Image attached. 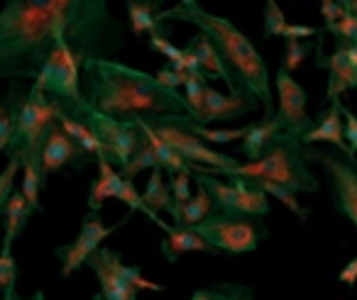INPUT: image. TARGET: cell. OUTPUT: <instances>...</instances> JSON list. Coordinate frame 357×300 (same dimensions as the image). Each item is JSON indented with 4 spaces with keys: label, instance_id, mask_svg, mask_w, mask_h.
Returning a JSON list of instances; mask_svg holds the SVG:
<instances>
[{
    "label": "cell",
    "instance_id": "obj_6",
    "mask_svg": "<svg viewBox=\"0 0 357 300\" xmlns=\"http://www.w3.org/2000/svg\"><path fill=\"white\" fill-rule=\"evenodd\" d=\"M194 232L201 239L208 242L213 249L238 256V254H250V251L257 249L259 242L267 237V225L259 217L233 215V212L215 210L201 225H196Z\"/></svg>",
    "mask_w": 357,
    "mask_h": 300
},
{
    "label": "cell",
    "instance_id": "obj_22",
    "mask_svg": "<svg viewBox=\"0 0 357 300\" xmlns=\"http://www.w3.org/2000/svg\"><path fill=\"white\" fill-rule=\"evenodd\" d=\"M120 183H123V173L108 161H98V178L91 183L89 191V207L91 212H100L103 203L108 198H118Z\"/></svg>",
    "mask_w": 357,
    "mask_h": 300
},
{
    "label": "cell",
    "instance_id": "obj_41",
    "mask_svg": "<svg viewBox=\"0 0 357 300\" xmlns=\"http://www.w3.org/2000/svg\"><path fill=\"white\" fill-rule=\"evenodd\" d=\"M154 79L159 81V84L164 86V88H169V90H176V88H184V84H186V79H189V74L186 71H176L172 64H167V66H162V69L154 74Z\"/></svg>",
    "mask_w": 357,
    "mask_h": 300
},
{
    "label": "cell",
    "instance_id": "obj_29",
    "mask_svg": "<svg viewBox=\"0 0 357 300\" xmlns=\"http://www.w3.org/2000/svg\"><path fill=\"white\" fill-rule=\"evenodd\" d=\"M189 300H255V293L240 283H215L211 288H201Z\"/></svg>",
    "mask_w": 357,
    "mask_h": 300
},
{
    "label": "cell",
    "instance_id": "obj_25",
    "mask_svg": "<svg viewBox=\"0 0 357 300\" xmlns=\"http://www.w3.org/2000/svg\"><path fill=\"white\" fill-rule=\"evenodd\" d=\"M230 183L235 186L240 196V212L248 217H264L269 212V200L267 193L262 188L255 186L250 178L245 176H230Z\"/></svg>",
    "mask_w": 357,
    "mask_h": 300
},
{
    "label": "cell",
    "instance_id": "obj_38",
    "mask_svg": "<svg viewBox=\"0 0 357 300\" xmlns=\"http://www.w3.org/2000/svg\"><path fill=\"white\" fill-rule=\"evenodd\" d=\"M191 176H194V173H176V176H172V181H169L174 205H176L178 210H181V207L194 198L191 196Z\"/></svg>",
    "mask_w": 357,
    "mask_h": 300
},
{
    "label": "cell",
    "instance_id": "obj_19",
    "mask_svg": "<svg viewBox=\"0 0 357 300\" xmlns=\"http://www.w3.org/2000/svg\"><path fill=\"white\" fill-rule=\"evenodd\" d=\"M86 266L93 269L96 278H98V283H100V293L96 295L93 300H137V288L128 285L120 276H115L98 251L86 261Z\"/></svg>",
    "mask_w": 357,
    "mask_h": 300
},
{
    "label": "cell",
    "instance_id": "obj_28",
    "mask_svg": "<svg viewBox=\"0 0 357 300\" xmlns=\"http://www.w3.org/2000/svg\"><path fill=\"white\" fill-rule=\"evenodd\" d=\"M196 186H199V183H196ZM215 210H218V205L213 203V198L208 196V191H206L204 186H199L196 196L191 198L184 207H181V225H178V227L194 230L196 225H201V222H204L206 217L213 215Z\"/></svg>",
    "mask_w": 357,
    "mask_h": 300
},
{
    "label": "cell",
    "instance_id": "obj_35",
    "mask_svg": "<svg viewBox=\"0 0 357 300\" xmlns=\"http://www.w3.org/2000/svg\"><path fill=\"white\" fill-rule=\"evenodd\" d=\"M287 25L289 22L284 17L282 8L274 0H267V6H264V32H262L264 40H269V37H284Z\"/></svg>",
    "mask_w": 357,
    "mask_h": 300
},
{
    "label": "cell",
    "instance_id": "obj_43",
    "mask_svg": "<svg viewBox=\"0 0 357 300\" xmlns=\"http://www.w3.org/2000/svg\"><path fill=\"white\" fill-rule=\"evenodd\" d=\"M342 13H345V10H342L340 0H323V3H321V15H323V20H326L323 30H331V27L342 17Z\"/></svg>",
    "mask_w": 357,
    "mask_h": 300
},
{
    "label": "cell",
    "instance_id": "obj_23",
    "mask_svg": "<svg viewBox=\"0 0 357 300\" xmlns=\"http://www.w3.org/2000/svg\"><path fill=\"white\" fill-rule=\"evenodd\" d=\"M189 47L194 49V54H196V59H199L201 69H204L206 79L208 81H225V86H228L230 93H233V81H230V76H228V71H225L220 56L215 54L213 45L206 40V35H201V32L199 35H194L189 40Z\"/></svg>",
    "mask_w": 357,
    "mask_h": 300
},
{
    "label": "cell",
    "instance_id": "obj_33",
    "mask_svg": "<svg viewBox=\"0 0 357 300\" xmlns=\"http://www.w3.org/2000/svg\"><path fill=\"white\" fill-rule=\"evenodd\" d=\"M250 181H252L257 188H262V191L267 193V196H272V198H277L279 203H284V205H287L289 210H291L294 215H296L301 222H306V220H308V210H306V207L298 205L296 193H291L289 188L277 186V183H269V181H257V178H250Z\"/></svg>",
    "mask_w": 357,
    "mask_h": 300
},
{
    "label": "cell",
    "instance_id": "obj_3",
    "mask_svg": "<svg viewBox=\"0 0 357 300\" xmlns=\"http://www.w3.org/2000/svg\"><path fill=\"white\" fill-rule=\"evenodd\" d=\"M178 20L191 22L206 35V40L213 45L215 54L220 56L230 81H233V93L252 95L264 110V118H274L272 103V86H269V69L267 61L257 52V47L238 30L230 20L213 13L204 10L196 0H181L178 6L159 13V22Z\"/></svg>",
    "mask_w": 357,
    "mask_h": 300
},
{
    "label": "cell",
    "instance_id": "obj_2",
    "mask_svg": "<svg viewBox=\"0 0 357 300\" xmlns=\"http://www.w3.org/2000/svg\"><path fill=\"white\" fill-rule=\"evenodd\" d=\"M84 100L89 108L118 123H154L169 115H189L184 95L123 61L86 59L81 71Z\"/></svg>",
    "mask_w": 357,
    "mask_h": 300
},
{
    "label": "cell",
    "instance_id": "obj_9",
    "mask_svg": "<svg viewBox=\"0 0 357 300\" xmlns=\"http://www.w3.org/2000/svg\"><path fill=\"white\" fill-rule=\"evenodd\" d=\"M178 157L189 161L191 166H206V168H213L215 176H238L240 173V166L243 164L238 159L228 157L223 152H215L211 149L204 139H199L196 134L186 132V129L176 127V125H169L164 120H154V123H147Z\"/></svg>",
    "mask_w": 357,
    "mask_h": 300
},
{
    "label": "cell",
    "instance_id": "obj_14",
    "mask_svg": "<svg viewBox=\"0 0 357 300\" xmlns=\"http://www.w3.org/2000/svg\"><path fill=\"white\" fill-rule=\"evenodd\" d=\"M323 42H326V30H321L316 37V69L328 71L326 100L333 103V100H337L342 93L357 88V71L352 69V64L347 61L345 49H342L340 45H335V52L328 56L326 52H323Z\"/></svg>",
    "mask_w": 357,
    "mask_h": 300
},
{
    "label": "cell",
    "instance_id": "obj_8",
    "mask_svg": "<svg viewBox=\"0 0 357 300\" xmlns=\"http://www.w3.org/2000/svg\"><path fill=\"white\" fill-rule=\"evenodd\" d=\"M303 159L321 164L337 212L345 215L357 230V159L321 147H303Z\"/></svg>",
    "mask_w": 357,
    "mask_h": 300
},
{
    "label": "cell",
    "instance_id": "obj_21",
    "mask_svg": "<svg viewBox=\"0 0 357 300\" xmlns=\"http://www.w3.org/2000/svg\"><path fill=\"white\" fill-rule=\"evenodd\" d=\"M142 200H144V205L152 212H157V215H159V210L169 212V215L174 217V227L181 225V210L174 205L172 188L164 181V168H154V171L149 173V181L142 191Z\"/></svg>",
    "mask_w": 357,
    "mask_h": 300
},
{
    "label": "cell",
    "instance_id": "obj_30",
    "mask_svg": "<svg viewBox=\"0 0 357 300\" xmlns=\"http://www.w3.org/2000/svg\"><path fill=\"white\" fill-rule=\"evenodd\" d=\"M45 178H42V171L37 166H32V164H25L22 166V196H25L27 205H30L32 212H45V207H42L40 203V191L45 188Z\"/></svg>",
    "mask_w": 357,
    "mask_h": 300
},
{
    "label": "cell",
    "instance_id": "obj_11",
    "mask_svg": "<svg viewBox=\"0 0 357 300\" xmlns=\"http://www.w3.org/2000/svg\"><path fill=\"white\" fill-rule=\"evenodd\" d=\"M125 222H128V217H125L120 225L108 227L103 222V217H100V212H91V210L86 212V217L81 220L79 237H76L71 244L56 246V249H54L56 259L61 261V276H64V278H69L74 271H79L81 266H84L86 261H89L91 256L100 249V244H103L105 237H110L115 230H118V227H123Z\"/></svg>",
    "mask_w": 357,
    "mask_h": 300
},
{
    "label": "cell",
    "instance_id": "obj_27",
    "mask_svg": "<svg viewBox=\"0 0 357 300\" xmlns=\"http://www.w3.org/2000/svg\"><path fill=\"white\" fill-rule=\"evenodd\" d=\"M137 125H139V129L149 137V142H152V147H154V154H157V159H159V166H162L169 176H176V173H194V166L178 157V154L174 152V149L169 147V144L164 142L147 123H137Z\"/></svg>",
    "mask_w": 357,
    "mask_h": 300
},
{
    "label": "cell",
    "instance_id": "obj_26",
    "mask_svg": "<svg viewBox=\"0 0 357 300\" xmlns=\"http://www.w3.org/2000/svg\"><path fill=\"white\" fill-rule=\"evenodd\" d=\"M98 254L103 256V261L108 264V269L113 271L115 276H120V278H123L128 285H132V288H137V290H154V293H162V290H164V285L152 283V281L144 278L142 271H139L137 266H125V264H123V259H120L118 251L100 246Z\"/></svg>",
    "mask_w": 357,
    "mask_h": 300
},
{
    "label": "cell",
    "instance_id": "obj_45",
    "mask_svg": "<svg viewBox=\"0 0 357 300\" xmlns=\"http://www.w3.org/2000/svg\"><path fill=\"white\" fill-rule=\"evenodd\" d=\"M318 27L311 25H287L284 30V40H308V37H318Z\"/></svg>",
    "mask_w": 357,
    "mask_h": 300
},
{
    "label": "cell",
    "instance_id": "obj_32",
    "mask_svg": "<svg viewBox=\"0 0 357 300\" xmlns=\"http://www.w3.org/2000/svg\"><path fill=\"white\" fill-rule=\"evenodd\" d=\"M206 88H208V81L189 74V79H186V84H184V93L181 95H184L186 105H189V118L194 120V123H199L201 113H204Z\"/></svg>",
    "mask_w": 357,
    "mask_h": 300
},
{
    "label": "cell",
    "instance_id": "obj_36",
    "mask_svg": "<svg viewBox=\"0 0 357 300\" xmlns=\"http://www.w3.org/2000/svg\"><path fill=\"white\" fill-rule=\"evenodd\" d=\"M17 285V264L13 259V246L3 244L0 249V290L6 293V290L15 288Z\"/></svg>",
    "mask_w": 357,
    "mask_h": 300
},
{
    "label": "cell",
    "instance_id": "obj_17",
    "mask_svg": "<svg viewBox=\"0 0 357 300\" xmlns=\"http://www.w3.org/2000/svg\"><path fill=\"white\" fill-rule=\"evenodd\" d=\"M282 123L277 118H262L259 123L248 125V134L240 142V154L248 159V164H255L272 149L277 137L282 134Z\"/></svg>",
    "mask_w": 357,
    "mask_h": 300
},
{
    "label": "cell",
    "instance_id": "obj_47",
    "mask_svg": "<svg viewBox=\"0 0 357 300\" xmlns=\"http://www.w3.org/2000/svg\"><path fill=\"white\" fill-rule=\"evenodd\" d=\"M0 300H47V298H45V293H42V290H37V293L30 295V298H22V295H17L15 288H10V290H6V293L0 295Z\"/></svg>",
    "mask_w": 357,
    "mask_h": 300
},
{
    "label": "cell",
    "instance_id": "obj_7",
    "mask_svg": "<svg viewBox=\"0 0 357 300\" xmlns=\"http://www.w3.org/2000/svg\"><path fill=\"white\" fill-rule=\"evenodd\" d=\"M52 103H56V100H52ZM56 105L71 110V113L98 137V142L108 149L110 161H113V166L118 168V171H123V168L132 161V157L139 149V142H142V132H139L137 125L118 123V120L89 108L86 100H81V103H56Z\"/></svg>",
    "mask_w": 357,
    "mask_h": 300
},
{
    "label": "cell",
    "instance_id": "obj_16",
    "mask_svg": "<svg viewBox=\"0 0 357 300\" xmlns=\"http://www.w3.org/2000/svg\"><path fill=\"white\" fill-rule=\"evenodd\" d=\"M303 147H316V144H331L335 147V152L350 157V149L345 142V123H342V103L340 98L333 100L331 108L318 118V123L313 125V129H308L301 137ZM352 159V157H350Z\"/></svg>",
    "mask_w": 357,
    "mask_h": 300
},
{
    "label": "cell",
    "instance_id": "obj_42",
    "mask_svg": "<svg viewBox=\"0 0 357 300\" xmlns=\"http://www.w3.org/2000/svg\"><path fill=\"white\" fill-rule=\"evenodd\" d=\"M342 118H345V142H347V149H350V157L357 159V118L352 115L350 108L342 105Z\"/></svg>",
    "mask_w": 357,
    "mask_h": 300
},
{
    "label": "cell",
    "instance_id": "obj_48",
    "mask_svg": "<svg viewBox=\"0 0 357 300\" xmlns=\"http://www.w3.org/2000/svg\"><path fill=\"white\" fill-rule=\"evenodd\" d=\"M335 45H340L342 49H345L347 61H350V64H352V69L357 71V45H347V42H335Z\"/></svg>",
    "mask_w": 357,
    "mask_h": 300
},
{
    "label": "cell",
    "instance_id": "obj_13",
    "mask_svg": "<svg viewBox=\"0 0 357 300\" xmlns=\"http://www.w3.org/2000/svg\"><path fill=\"white\" fill-rule=\"evenodd\" d=\"M98 164V159L86 154L64 129L56 125L54 129L50 132L45 142V149H42V176H47L54 171H61V168H76V171H86L91 164Z\"/></svg>",
    "mask_w": 357,
    "mask_h": 300
},
{
    "label": "cell",
    "instance_id": "obj_12",
    "mask_svg": "<svg viewBox=\"0 0 357 300\" xmlns=\"http://www.w3.org/2000/svg\"><path fill=\"white\" fill-rule=\"evenodd\" d=\"M274 84H277V113H274V118L282 123L284 132L301 139L316 125L311 115L306 113V100H308L306 90L284 69L277 71Z\"/></svg>",
    "mask_w": 357,
    "mask_h": 300
},
{
    "label": "cell",
    "instance_id": "obj_51",
    "mask_svg": "<svg viewBox=\"0 0 357 300\" xmlns=\"http://www.w3.org/2000/svg\"><path fill=\"white\" fill-rule=\"evenodd\" d=\"M355 261H357V256H355Z\"/></svg>",
    "mask_w": 357,
    "mask_h": 300
},
{
    "label": "cell",
    "instance_id": "obj_50",
    "mask_svg": "<svg viewBox=\"0 0 357 300\" xmlns=\"http://www.w3.org/2000/svg\"><path fill=\"white\" fill-rule=\"evenodd\" d=\"M3 110H6V105H3V98H0V113H3Z\"/></svg>",
    "mask_w": 357,
    "mask_h": 300
},
{
    "label": "cell",
    "instance_id": "obj_37",
    "mask_svg": "<svg viewBox=\"0 0 357 300\" xmlns=\"http://www.w3.org/2000/svg\"><path fill=\"white\" fill-rule=\"evenodd\" d=\"M331 37L335 42H347V45H357V17L350 13H342V17L331 27Z\"/></svg>",
    "mask_w": 357,
    "mask_h": 300
},
{
    "label": "cell",
    "instance_id": "obj_39",
    "mask_svg": "<svg viewBox=\"0 0 357 300\" xmlns=\"http://www.w3.org/2000/svg\"><path fill=\"white\" fill-rule=\"evenodd\" d=\"M20 168V161L17 159H8V166L0 171V215H3V207H6V200L10 198V193L15 191V173Z\"/></svg>",
    "mask_w": 357,
    "mask_h": 300
},
{
    "label": "cell",
    "instance_id": "obj_49",
    "mask_svg": "<svg viewBox=\"0 0 357 300\" xmlns=\"http://www.w3.org/2000/svg\"><path fill=\"white\" fill-rule=\"evenodd\" d=\"M340 6L345 13H350V15L357 17V0H340Z\"/></svg>",
    "mask_w": 357,
    "mask_h": 300
},
{
    "label": "cell",
    "instance_id": "obj_18",
    "mask_svg": "<svg viewBox=\"0 0 357 300\" xmlns=\"http://www.w3.org/2000/svg\"><path fill=\"white\" fill-rule=\"evenodd\" d=\"M157 225L167 232V239L162 242V246H159V249H162L164 259L172 261V264L181 254H186V251H204V254H213V256L220 254V251L213 249L208 242L201 239L194 230H186V227H169L164 220H159Z\"/></svg>",
    "mask_w": 357,
    "mask_h": 300
},
{
    "label": "cell",
    "instance_id": "obj_10",
    "mask_svg": "<svg viewBox=\"0 0 357 300\" xmlns=\"http://www.w3.org/2000/svg\"><path fill=\"white\" fill-rule=\"evenodd\" d=\"M84 61L86 56L76 47L61 45L37 76V84L42 86L47 98L56 103H81L84 100V86H81Z\"/></svg>",
    "mask_w": 357,
    "mask_h": 300
},
{
    "label": "cell",
    "instance_id": "obj_20",
    "mask_svg": "<svg viewBox=\"0 0 357 300\" xmlns=\"http://www.w3.org/2000/svg\"><path fill=\"white\" fill-rule=\"evenodd\" d=\"M159 3L157 0H128V17H130V30L135 35L149 37H169V27L159 22Z\"/></svg>",
    "mask_w": 357,
    "mask_h": 300
},
{
    "label": "cell",
    "instance_id": "obj_40",
    "mask_svg": "<svg viewBox=\"0 0 357 300\" xmlns=\"http://www.w3.org/2000/svg\"><path fill=\"white\" fill-rule=\"evenodd\" d=\"M149 49L164 54L172 66H178V64H181V59H184V49L174 47L172 42H169V37H149Z\"/></svg>",
    "mask_w": 357,
    "mask_h": 300
},
{
    "label": "cell",
    "instance_id": "obj_5",
    "mask_svg": "<svg viewBox=\"0 0 357 300\" xmlns=\"http://www.w3.org/2000/svg\"><path fill=\"white\" fill-rule=\"evenodd\" d=\"M238 176L269 181L289 188L291 193H316L321 188L303 159V144L298 137L282 132L267 154L255 164H243Z\"/></svg>",
    "mask_w": 357,
    "mask_h": 300
},
{
    "label": "cell",
    "instance_id": "obj_24",
    "mask_svg": "<svg viewBox=\"0 0 357 300\" xmlns=\"http://www.w3.org/2000/svg\"><path fill=\"white\" fill-rule=\"evenodd\" d=\"M32 210L27 205L22 191H13L10 198L6 200V207H3V220H6V237H3V244L13 246V242L22 235L27 220H30Z\"/></svg>",
    "mask_w": 357,
    "mask_h": 300
},
{
    "label": "cell",
    "instance_id": "obj_44",
    "mask_svg": "<svg viewBox=\"0 0 357 300\" xmlns=\"http://www.w3.org/2000/svg\"><path fill=\"white\" fill-rule=\"evenodd\" d=\"M10 139H13V118L8 110H3V113H0V154L8 152Z\"/></svg>",
    "mask_w": 357,
    "mask_h": 300
},
{
    "label": "cell",
    "instance_id": "obj_15",
    "mask_svg": "<svg viewBox=\"0 0 357 300\" xmlns=\"http://www.w3.org/2000/svg\"><path fill=\"white\" fill-rule=\"evenodd\" d=\"M259 103L252 95L245 93H228L223 95L215 88H206V100H204V113H201L199 125L208 127L211 123H228V120L243 118L250 110H257Z\"/></svg>",
    "mask_w": 357,
    "mask_h": 300
},
{
    "label": "cell",
    "instance_id": "obj_31",
    "mask_svg": "<svg viewBox=\"0 0 357 300\" xmlns=\"http://www.w3.org/2000/svg\"><path fill=\"white\" fill-rule=\"evenodd\" d=\"M139 127V125H137ZM142 132V129H139ZM144 168H162L159 166V159H157V154H154V147H152V142H149V137L142 132V142H139V149H137V154L132 157V161L128 164V166L123 168V176L125 178H132L135 181V176H137L139 171H144Z\"/></svg>",
    "mask_w": 357,
    "mask_h": 300
},
{
    "label": "cell",
    "instance_id": "obj_1",
    "mask_svg": "<svg viewBox=\"0 0 357 300\" xmlns=\"http://www.w3.org/2000/svg\"><path fill=\"white\" fill-rule=\"evenodd\" d=\"M125 25L105 0H8L0 10V79L37 81L61 45L115 61Z\"/></svg>",
    "mask_w": 357,
    "mask_h": 300
},
{
    "label": "cell",
    "instance_id": "obj_4",
    "mask_svg": "<svg viewBox=\"0 0 357 300\" xmlns=\"http://www.w3.org/2000/svg\"><path fill=\"white\" fill-rule=\"evenodd\" d=\"M3 105L13 118V139L6 152L8 159H17L20 166L32 164L42 171V149H45L50 132L56 127L52 100L47 98V93L37 81L30 88H22L20 81H13L6 98H3Z\"/></svg>",
    "mask_w": 357,
    "mask_h": 300
},
{
    "label": "cell",
    "instance_id": "obj_34",
    "mask_svg": "<svg viewBox=\"0 0 357 300\" xmlns=\"http://www.w3.org/2000/svg\"><path fill=\"white\" fill-rule=\"evenodd\" d=\"M313 54V45L303 40H284V56H282V69L287 74L296 71L308 56Z\"/></svg>",
    "mask_w": 357,
    "mask_h": 300
},
{
    "label": "cell",
    "instance_id": "obj_46",
    "mask_svg": "<svg viewBox=\"0 0 357 300\" xmlns=\"http://www.w3.org/2000/svg\"><path fill=\"white\" fill-rule=\"evenodd\" d=\"M337 281H340V283H345V285H350V288L357 283V261L355 259H352L350 264H347L345 269L337 274Z\"/></svg>",
    "mask_w": 357,
    "mask_h": 300
}]
</instances>
